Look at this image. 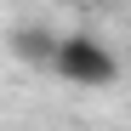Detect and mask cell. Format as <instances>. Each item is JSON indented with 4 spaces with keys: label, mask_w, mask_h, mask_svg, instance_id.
<instances>
[{
    "label": "cell",
    "mask_w": 131,
    "mask_h": 131,
    "mask_svg": "<svg viewBox=\"0 0 131 131\" xmlns=\"http://www.w3.org/2000/svg\"><path fill=\"white\" fill-rule=\"evenodd\" d=\"M46 69H51L63 85H114V80H120V57L108 51L97 34H57Z\"/></svg>",
    "instance_id": "1"
}]
</instances>
